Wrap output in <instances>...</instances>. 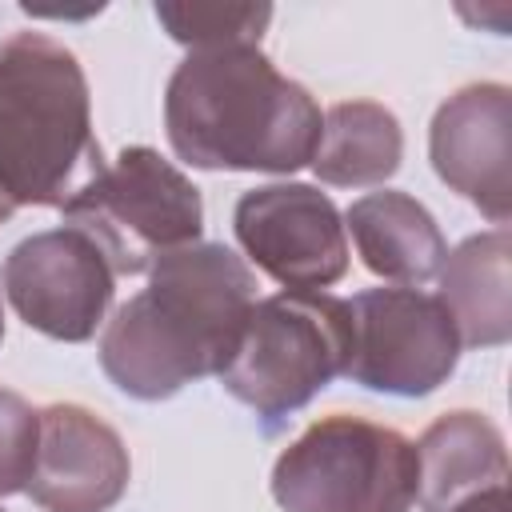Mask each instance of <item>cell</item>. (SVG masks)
<instances>
[{"instance_id":"6da1fadb","label":"cell","mask_w":512,"mask_h":512,"mask_svg":"<svg viewBox=\"0 0 512 512\" xmlns=\"http://www.w3.org/2000/svg\"><path fill=\"white\" fill-rule=\"evenodd\" d=\"M256 304V276L224 244H188L148 268V288L116 308L100 336V368L136 400H168L220 376Z\"/></svg>"},{"instance_id":"7a4b0ae2","label":"cell","mask_w":512,"mask_h":512,"mask_svg":"<svg viewBox=\"0 0 512 512\" xmlns=\"http://www.w3.org/2000/svg\"><path fill=\"white\" fill-rule=\"evenodd\" d=\"M312 92L260 52V44L192 48L164 88L172 152L212 172H296L320 144Z\"/></svg>"},{"instance_id":"3957f363","label":"cell","mask_w":512,"mask_h":512,"mask_svg":"<svg viewBox=\"0 0 512 512\" xmlns=\"http://www.w3.org/2000/svg\"><path fill=\"white\" fill-rule=\"evenodd\" d=\"M104 168L76 52L44 32L0 40V192L64 212Z\"/></svg>"},{"instance_id":"277c9868","label":"cell","mask_w":512,"mask_h":512,"mask_svg":"<svg viewBox=\"0 0 512 512\" xmlns=\"http://www.w3.org/2000/svg\"><path fill=\"white\" fill-rule=\"evenodd\" d=\"M416 488V444L348 412L312 420L272 468V500L284 512H408Z\"/></svg>"},{"instance_id":"5b68a950","label":"cell","mask_w":512,"mask_h":512,"mask_svg":"<svg viewBox=\"0 0 512 512\" xmlns=\"http://www.w3.org/2000/svg\"><path fill=\"white\" fill-rule=\"evenodd\" d=\"M352 356L348 300L328 292H276L252 304L236 356L220 384L264 420L304 408L320 388L344 376Z\"/></svg>"},{"instance_id":"8992f818","label":"cell","mask_w":512,"mask_h":512,"mask_svg":"<svg viewBox=\"0 0 512 512\" xmlns=\"http://www.w3.org/2000/svg\"><path fill=\"white\" fill-rule=\"evenodd\" d=\"M64 220L104 252L116 276H136L200 240L204 200L172 160L132 144L64 208Z\"/></svg>"},{"instance_id":"52a82bcc","label":"cell","mask_w":512,"mask_h":512,"mask_svg":"<svg viewBox=\"0 0 512 512\" xmlns=\"http://www.w3.org/2000/svg\"><path fill=\"white\" fill-rule=\"evenodd\" d=\"M348 312L352 356L344 376L356 384L392 396H428L452 376L464 344L440 296L416 288H368L348 300Z\"/></svg>"},{"instance_id":"ba28073f","label":"cell","mask_w":512,"mask_h":512,"mask_svg":"<svg viewBox=\"0 0 512 512\" xmlns=\"http://www.w3.org/2000/svg\"><path fill=\"white\" fill-rule=\"evenodd\" d=\"M4 292L16 316L64 344L92 340L116 292L104 252L72 224L32 232L4 260Z\"/></svg>"},{"instance_id":"9c48e42d","label":"cell","mask_w":512,"mask_h":512,"mask_svg":"<svg viewBox=\"0 0 512 512\" xmlns=\"http://www.w3.org/2000/svg\"><path fill=\"white\" fill-rule=\"evenodd\" d=\"M232 228L248 260L292 292H316L348 272L344 216L312 184H264L236 200Z\"/></svg>"},{"instance_id":"30bf717a","label":"cell","mask_w":512,"mask_h":512,"mask_svg":"<svg viewBox=\"0 0 512 512\" xmlns=\"http://www.w3.org/2000/svg\"><path fill=\"white\" fill-rule=\"evenodd\" d=\"M436 176L476 204L492 224L512 216V92L484 80L452 92L428 128Z\"/></svg>"},{"instance_id":"8fae6325","label":"cell","mask_w":512,"mask_h":512,"mask_svg":"<svg viewBox=\"0 0 512 512\" xmlns=\"http://www.w3.org/2000/svg\"><path fill=\"white\" fill-rule=\"evenodd\" d=\"M132 476L120 432L84 404H48L40 412V448L28 480L44 512H108Z\"/></svg>"},{"instance_id":"7c38bea8","label":"cell","mask_w":512,"mask_h":512,"mask_svg":"<svg viewBox=\"0 0 512 512\" xmlns=\"http://www.w3.org/2000/svg\"><path fill=\"white\" fill-rule=\"evenodd\" d=\"M416 464V504L424 512H448L464 496L508 484V448L500 428L484 412L468 408L444 412L424 428L416 444Z\"/></svg>"},{"instance_id":"4fadbf2b","label":"cell","mask_w":512,"mask_h":512,"mask_svg":"<svg viewBox=\"0 0 512 512\" xmlns=\"http://www.w3.org/2000/svg\"><path fill=\"white\" fill-rule=\"evenodd\" d=\"M440 304L448 308L460 344L500 348L512 336V240L492 228L456 244L440 264Z\"/></svg>"},{"instance_id":"5bb4252c","label":"cell","mask_w":512,"mask_h":512,"mask_svg":"<svg viewBox=\"0 0 512 512\" xmlns=\"http://www.w3.org/2000/svg\"><path fill=\"white\" fill-rule=\"evenodd\" d=\"M344 228L352 232L364 268L396 284L432 280L448 256L436 216L416 196L396 192V188L352 200Z\"/></svg>"},{"instance_id":"9a60e30c","label":"cell","mask_w":512,"mask_h":512,"mask_svg":"<svg viewBox=\"0 0 512 512\" xmlns=\"http://www.w3.org/2000/svg\"><path fill=\"white\" fill-rule=\"evenodd\" d=\"M404 156L400 120L376 100H340L324 112L312 172L336 188L384 184Z\"/></svg>"},{"instance_id":"2e32d148","label":"cell","mask_w":512,"mask_h":512,"mask_svg":"<svg viewBox=\"0 0 512 512\" xmlns=\"http://www.w3.org/2000/svg\"><path fill=\"white\" fill-rule=\"evenodd\" d=\"M156 20L188 48L260 44L272 4H156Z\"/></svg>"},{"instance_id":"e0dca14e","label":"cell","mask_w":512,"mask_h":512,"mask_svg":"<svg viewBox=\"0 0 512 512\" xmlns=\"http://www.w3.org/2000/svg\"><path fill=\"white\" fill-rule=\"evenodd\" d=\"M40 412L12 388H0V496L24 492L36 468Z\"/></svg>"},{"instance_id":"ac0fdd59","label":"cell","mask_w":512,"mask_h":512,"mask_svg":"<svg viewBox=\"0 0 512 512\" xmlns=\"http://www.w3.org/2000/svg\"><path fill=\"white\" fill-rule=\"evenodd\" d=\"M448 512H512L508 504V484H496V488H484L476 496H464L460 504H452Z\"/></svg>"},{"instance_id":"d6986e66","label":"cell","mask_w":512,"mask_h":512,"mask_svg":"<svg viewBox=\"0 0 512 512\" xmlns=\"http://www.w3.org/2000/svg\"><path fill=\"white\" fill-rule=\"evenodd\" d=\"M12 212H16V204H12V200L0 192V224H4V220H12Z\"/></svg>"},{"instance_id":"ffe728a7","label":"cell","mask_w":512,"mask_h":512,"mask_svg":"<svg viewBox=\"0 0 512 512\" xmlns=\"http://www.w3.org/2000/svg\"><path fill=\"white\" fill-rule=\"evenodd\" d=\"M0 340H4V308H0Z\"/></svg>"},{"instance_id":"44dd1931","label":"cell","mask_w":512,"mask_h":512,"mask_svg":"<svg viewBox=\"0 0 512 512\" xmlns=\"http://www.w3.org/2000/svg\"><path fill=\"white\" fill-rule=\"evenodd\" d=\"M0 512H4V508H0Z\"/></svg>"}]
</instances>
